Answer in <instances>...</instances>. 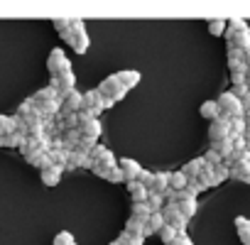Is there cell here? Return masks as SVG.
<instances>
[{
    "mask_svg": "<svg viewBox=\"0 0 250 245\" xmlns=\"http://www.w3.org/2000/svg\"><path fill=\"white\" fill-rule=\"evenodd\" d=\"M98 93L103 96V101H105V108H113L118 101H123V98H125L128 88H125V86L118 81V76L113 74V76H105V79L101 81V86H98Z\"/></svg>",
    "mask_w": 250,
    "mask_h": 245,
    "instance_id": "obj_1",
    "label": "cell"
},
{
    "mask_svg": "<svg viewBox=\"0 0 250 245\" xmlns=\"http://www.w3.org/2000/svg\"><path fill=\"white\" fill-rule=\"evenodd\" d=\"M66 42L71 44V49L76 54H86L88 47H91V40H88V32H86V22L83 20H71V30L66 35Z\"/></svg>",
    "mask_w": 250,
    "mask_h": 245,
    "instance_id": "obj_2",
    "label": "cell"
},
{
    "mask_svg": "<svg viewBox=\"0 0 250 245\" xmlns=\"http://www.w3.org/2000/svg\"><path fill=\"white\" fill-rule=\"evenodd\" d=\"M216 103H218V110H221V118H226V120H233V118H243L245 115V108H243V103L230 93V91H226V93H221L218 98H216Z\"/></svg>",
    "mask_w": 250,
    "mask_h": 245,
    "instance_id": "obj_3",
    "label": "cell"
},
{
    "mask_svg": "<svg viewBox=\"0 0 250 245\" xmlns=\"http://www.w3.org/2000/svg\"><path fill=\"white\" fill-rule=\"evenodd\" d=\"M101 133H103V128H101V122H98V118L88 115L86 110H79V135H81L83 140L98 143Z\"/></svg>",
    "mask_w": 250,
    "mask_h": 245,
    "instance_id": "obj_4",
    "label": "cell"
},
{
    "mask_svg": "<svg viewBox=\"0 0 250 245\" xmlns=\"http://www.w3.org/2000/svg\"><path fill=\"white\" fill-rule=\"evenodd\" d=\"M47 69H49V74L52 76H57V74H64V71H71V61H69V57H66V52L64 49H52L49 52V57H47Z\"/></svg>",
    "mask_w": 250,
    "mask_h": 245,
    "instance_id": "obj_5",
    "label": "cell"
},
{
    "mask_svg": "<svg viewBox=\"0 0 250 245\" xmlns=\"http://www.w3.org/2000/svg\"><path fill=\"white\" fill-rule=\"evenodd\" d=\"M74 86H76V74H71V71H64V74H57L49 79V88H54L59 93V98H64L69 91H74Z\"/></svg>",
    "mask_w": 250,
    "mask_h": 245,
    "instance_id": "obj_6",
    "label": "cell"
},
{
    "mask_svg": "<svg viewBox=\"0 0 250 245\" xmlns=\"http://www.w3.org/2000/svg\"><path fill=\"white\" fill-rule=\"evenodd\" d=\"M91 162L96 164V167H103V169H113V167H118V160H115V155L108 150V147H101V145H96L93 150H91Z\"/></svg>",
    "mask_w": 250,
    "mask_h": 245,
    "instance_id": "obj_7",
    "label": "cell"
},
{
    "mask_svg": "<svg viewBox=\"0 0 250 245\" xmlns=\"http://www.w3.org/2000/svg\"><path fill=\"white\" fill-rule=\"evenodd\" d=\"M105 108V101H103V96L98 93V88L96 91H86L83 93V105H81V110H86L88 115H98L101 110Z\"/></svg>",
    "mask_w": 250,
    "mask_h": 245,
    "instance_id": "obj_8",
    "label": "cell"
},
{
    "mask_svg": "<svg viewBox=\"0 0 250 245\" xmlns=\"http://www.w3.org/2000/svg\"><path fill=\"white\" fill-rule=\"evenodd\" d=\"M174 204H177V208L182 211V216L189 221L194 213H196V208H199V204H196V199L184 189V191H177V199H174Z\"/></svg>",
    "mask_w": 250,
    "mask_h": 245,
    "instance_id": "obj_9",
    "label": "cell"
},
{
    "mask_svg": "<svg viewBox=\"0 0 250 245\" xmlns=\"http://www.w3.org/2000/svg\"><path fill=\"white\" fill-rule=\"evenodd\" d=\"M223 37L228 40V49H238V52H248V49H250V30L226 32Z\"/></svg>",
    "mask_w": 250,
    "mask_h": 245,
    "instance_id": "obj_10",
    "label": "cell"
},
{
    "mask_svg": "<svg viewBox=\"0 0 250 245\" xmlns=\"http://www.w3.org/2000/svg\"><path fill=\"white\" fill-rule=\"evenodd\" d=\"M226 138H230V120H226V118L213 120L211 128H208V140L218 143V140H226Z\"/></svg>",
    "mask_w": 250,
    "mask_h": 245,
    "instance_id": "obj_11",
    "label": "cell"
},
{
    "mask_svg": "<svg viewBox=\"0 0 250 245\" xmlns=\"http://www.w3.org/2000/svg\"><path fill=\"white\" fill-rule=\"evenodd\" d=\"M62 101V110H66V113H79L81 110V105H83V93H79L76 88L74 91H69L64 98H59Z\"/></svg>",
    "mask_w": 250,
    "mask_h": 245,
    "instance_id": "obj_12",
    "label": "cell"
},
{
    "mask_svg": "<svg viewBox=\"0 0 250 245\" xmlns=\"http://www.w3.org/2000/svg\"><path fill=\"white\" fill-rule=\"evenodd\" d=\"M118 167L123 169L125 182H138V177H140V172H143V167H140L135 160H130V157H123V160L118 162Z\"/></svg>",
    "mask_w": 250,
    "mask_h": 245,
    "instance_id": "obj_13",
    "label": "cell"
},
{
    "mask_svg": "<svg viewBox=\"0 0 250 245\" xmlns=\"http://www.w3.org/2000/svg\"><path fill=\"white\" fill-rule=\"evenodd\" d=\"M47 152H49V150L40 147V150L27 152V155H25V160H27V164H32V167H37V169L42 172L44 167H49V155H47Z\"/></svg>",
    "mask_w": 250,
    "mask_h": 245,
    "instance_id": "obj_14",
    "label": "cell"
},
{
    "mask_svg": "<svg viewBox=\"0 0 250 245\" xmlns=\"http://www.w3.org/2000/svg\"><path fill=\"white\" fill-rule=\"evenodd\" d=\"M91 164H93V162H91L88 152H83V150H79V147L69 152V160H66V167H69V169H76V167H88V169H91Z\"/></svg>",
    "mask_w": 250,
    "mask_h": 245,
    "instance_id": "obj_15",
    "label": "cell"
},
{
    "mask_svg": "<svg viewBox=\"0 0 250 245\" xmlns=\"http://www.w3.org/2000/svg\"><path fill=\"white\" fill-rule=\"evenodd\" d=\"M62 167H54V164H49V167H44L42 172H40V179H42V184L44 186H57L59 182H62Z\"/></svg>",
    "mask_w": 250,
    "mask_h": 245,
    "instance_id": "obj_16",
    "label": "cell"
},
{
    "mask_svg": "<svg viewBox=\"0 0 250 245\" xmlns=\"http://www.w3.org/2000/svg\"><path fill=\"white\" fill-rule=\"evenodd\" d=\"M125 186H128V194H130V199H133V204H145L147 201V189L140 184V182H125Z\"/></svg>",
    "mask_w": 250,
    "mask_h": 245,
    "instance_id": "obj_17",
    "label": "cell"
},
{
    "mask_svg": "<svg viewBox=\"0 0 250 245\" xmlns=\"http://www.w3.org/2000/svg\"><path fill=\"white\" fill-rule=\"evenodd\" d=\"M169 189V172H155L152 184H150V194H165Z\"/></svg>",
    "mask_w": 250,
    "mask_h": 245,
    "instance_id": "obj_18",
    "label": "cell"
},
{
    "mask_svg": "<svg viewBox=\"0 0 250 245\" xmlns=\"http://www.w3.org/2000/svg\"><path fill=\"white\" fill-rule=\"evenodd\" d=\"M204 164H206V162H204L201 157H199V160H189V162H187V164H184L179 172H182L187 179H199V174H201Z\"/></svg>",
    "mask_w": 250,
    "mask_h": 245,
    "instance_id": "obj_19",
    "label": "cell"
},
{
    "mask_svg": "<svg viewBox=\"0 0 250 245\" xmlns=\"http://www.w3.org/2000/svg\"><path fill=\"white\" fill-rule=\"evenodd\" d=\"M125 233H130V235H135V238H143V240L150 235L147 225H145L143 221H135V218H128V223H125Z\"/></svg>",
    "mask_w": 250,
    "mask_h": 245,
    "instance_id": "obj_20",
    "label": "cell"
},
{
    "mask_svg": "<svg viewBox=\"0 0 250 245\" xmlns=\"http://www.w3.org/2000/svg\"><path fill=\"white\" fill-rule=\"evenodd\" d=\"M115 76H118V81H120V83H123L125 88H128V91H130V88H135V86L140 83V74H138V71H133V69L118 71Z\"/></svg>",
    "mask_w": 250,
    "mask_h": 245,
    "instance_id": "obj_21",
    "label": "cell"
},
{
    "mask_svg": "<svg viewBox=\"0 0 250 245\" xmlns=\"http://www.w3.org/2000/svg\"><path fill=\"white\" fill-rule=\"evenodd\" d=\"M235 230H238L240 243H243V245H250V218L238 216V218H235Z\"/></svg>",
    "mask_w": 250,
    "mask_h": 245,
    "instance_id": "obj_22",
    "label": "cell"
},
{
    "mask_svg": "<svg viewBox=\"0 0 250 245\" xmlns=\"http://www.w3.org/2000/svg\"><path fill=\"white\" fill-rule=\"evenodd\" d=\"M199 110H201V115H204L206 120H211V122L221 118V110H218V103H216V101H204Z\"/></svg>",
    "mask_w": 250,
    "mask_h": 245,
    "instance_id": "obj_23",
    "label": "cell"
},
{
    "mask_svg": "<svg viewBox=\"0 0 250 245\" xmlns=\"http://www.w3.org/2000/svg\"><path fill=\"white\" fill-rule=\"evenodd\" d=\"M211 150H213V152H218V155H221V160L226 162V160L230 157V152H233V140H230V138H226V140L211 143Z\"/></svg>",
    "mask_w": 250,
    "mask_h": 245,
    "instance_id": "obj_24",
    "label": "cell"
},
{
    "mask_svg": "<svg viewBox=\"0 0 250 245\" xmlns=\"http://www.w3.org/2000/svg\"><path fill=\"white\" fill-rule=\"evenodd\" d=\"M187 177L182 174V172H169V189L172 191H184L187 189Z\"/></svg>",
    "mask_w": 250,
    "mask_h": 245,
    "instance_id": "obj_25",
    "label": "cell"
},
{
    "mask_svg": "<svg viewBox=\"0 0 250 245\" xmlns=\"http://www.w3.org/2000/svg\"><path fill=\"white\" fill-rule=\"evenodd\" d=\"M152 216V211L147 208V204H133V213H130V218H135V221H143L145 225H147V218Z\"/></svg>",
    "mask_w": 250,
    "mask_h": 245,
    "instance_id": "obj_26",
    "label": "cell"
},
{
    "mask_svg": "<svg viewBox=\"0 0 250 245\" xmlns=\"http://www.w3.org/2000/svg\"><path fill=\"white\" fill-rule=\"evenodd\" d=\"M245 130H248L245 118H233V120H230V140L243 138V135H245Z\"/></svg>",
    "mask_w": 250,
    "mask_h": 245,
    "instance_id": "obj_27",
    "label": "cell"
},
{
    "mask_svg": "<svg viewBox=\"0 0 250 245\" xmlns=\"http://www.w3.org/2000/svg\"><path fill=\"white\" fill-rule=\"evenodd\" d=\"M162 228H165V218H162L160 211H155V213L147 218V230H150V235H152V233H160Z\"/></svg>",
    "mask_w": 250,
    "mask_h": 245,
    "instance_id": "obj_28",
    "label": "cell"
},
{
    "mask_svg": "<svg viewBox=\"0 0 250 245\" xmlns=\"http://www.w3.org/2000/svg\"><path fill=\"white\" fill-rule=\"evenodd\" d=\"M15 133V118H8V115H0V138H5Z\"/></svg>",
    "mask_w": 250,
    "mask_h": 245,
    "instance_id": "obj_29",
    "label": "cell"
},
{
    "mask_svg": "<svg viewBox=\"0 0 250 245\" xmlns=\"http://www.w3.org/2000/svg\"><path fill=\"white\" fill-rule=\"evenodd\" d=\"M226 30H228V20H211L208 22V32L216 35V37H223Z\"/></svg>",
    "mask_w": 250,
    "mask_h": 245,
    "instance_id": "obj_30",
    "label": "cell"
},
{
    "mask_svg": "<svg viewBox=\"0 0 250 245\" xmlns=\"http://www.w3.org/2000/svg\"><path fill=\"white\" fill-rule=\"evenodd\" d=\"M147 208L155 213V211H162V206H165V196L162 194H147Z\"/></svg>",
    "mask_w": 250,
    "mask_h": 245,
    "instance_id": "obj_31",
    "label": "cell"
},
{
    "mask_svg": "<svg viewBox=\"0 0 250 245\" xmlns=\"http://www.w3.org/2000/svg\"><path fill=\"white\" fill-rule=\"evenodd\" d=\"M230 177V169H228V164H218V167H213V186H218L223 179H228Z\"/></svg>",
    "mask_w": 250,
    "mask_h": 245,
    "instance_id": "obj_32",
    "label": "cell"
},
{
    "mask_svg": "<svg viewBox=\"0 0 250 245\" xmlns=\"http://www.w3.org/2000/svg\"><path fill=\"white\" fill-rule=\"evenodd\" d=\"M177 235H179V233H177L174 228H169V225H165V228H162V230L157 233V238H160V240H162L165 245H169V243H174V240H177Z\"/></svg>",
    "mask_w": 250,
    "mask_h": 245,
    "instance_id": "obj_33",
    "label": "cell"
},
{
    "mask_svg": "<svg viewBox=\"0 0 250 245\" xmlns=\"http://www.w3.org/2000/svg\"><path fill=\"white\" fill-rule=\"evenodd\" d=\"M118 243H120V245H143L145 240H143V238H135V235H130V233L123 230V233L118 235Z\"/></svg>",
    "mask_w": 250,
    "mask_h": 245,
    "instance_id": "obj_34",
    "label": "cell"
},
{
    "mask_svg": "<svg viewBox=\"0 0 250 245\" xmlns=\"http://www.w3.org/2000/svg\"><path fill=\"white\" fill-rule=\"evenodd\" d=\"M243 30H250L245 20H240V18H233V20H228V30H226V32H243Z\"/></svg>",
    "mask_w": 250,
    "mask_h": 245,
    "instance_id": "obj_35",
    "label": "cell"
},
{
    "mask_svg": "<svg viewBox=\"0 0 250 245\" xmlns=\"http://www.w3.org/2000/svg\"><path fill=\"white\" fill-rule=\"evenodd\" d=\"M187 191H189V194H191V196L196 199V196H199L201 191H206V186H204V184H201L199 179H189V182H187Z\"/></svg>",
    "mask_w": 250,
    "mask_h": 245,
    "instance_id": "obj_36",
    "label": "cell"
},
{
    "mask_svg": "<svg viewBox=\"0 0 250 245\" xmlns=\"http://www.w3.org/2000/svg\"><path fill=\"white\" fill-rule=\"evenodd\" d=\"M52 25H54V30L66 40V35H69V30H71V20H54Z\"/></svg>",
    "mask_w": 250,
    "mask_h": 245,
    "instance_id": "obj_37",
    "label": "cell"
},
{
    "mask_svg": "<svg viewBox=\"0 0 250 245\" xmlns=\"http://www.w3.org/2000/svg\"><path fill=\"white\" fill-rule=\"evenodd\" d=\"M52 245H76V243H74V235H71L69 230H62V233L54 238V243H52Z\"/></svg>",
    "mask_w": 250,
    "mask_h": 245,
    "instance_id": "obj_38",
    "label": "cell"
},
{
    "mask_svg": "<svg viewBox=\"0 0 250 245\" xmlns=\"http://www.w3.org/2000/svg\"><path fill=\"white\" fill-rule=\"evenodd\" d=\"M204 162H206L208 167H218V164H223L221 155H218V152H213V150H208V152L204 155Z\"/></svg>",
    "mask_w": 250,
    "mask_h": 245,
    "instance_id": "obj_39",
    "label": "cell"
},
{
    "mask_svg": "<svg viewBox=\"0 0 250 245\" xmlns=\"http://www.w3.org/2000/svg\"><path fill=\"white\" fill-rule=\"evenodd\" d=\"M108 182H113V184H123V182H125L123 169H120V167H113V169L108 172Z\"/></svg>",
    "mask_w": 250,
    "mask_h": 245,
    "instance_id": "obj_40",
    "label": "cell"
},
{
    "mask_svg": "<svg viewBox=\"0 0 250 245\" xmlns=\"http://www.w3.org/2000/svg\"><path fill=\"white\" fill-rule=\"evenodd\" d=\"M152 177H155V172H147V169H143V172H140V177H138V182H140V184H143V186H145V189L150 191V184H152Z\"/></svg>",
    "mask_w": 250,
    "mask_h": 245,
    "instance_id": "obj_41",
    "label": "cell"
},
{
    "mask_svg": "<svg viewBox=\"0 0 250 245\" xmlns=\"http://www.w3.org/2000/svg\"><path fill=\"white\" fill-rule=\"evenodd\" d=\"M169 245H194V243H191V238L184 233V235H177V240H174V243H169Z\"/></svg>",
    "mask_w": 250,
    "mask_h": 245,
    "instance_id": "obj_42",
    "label": "cell"
},
{
    "mask_svg": "<svg viewBox=\"0 0 250 245\" xmlns=\"http://www.w3.org/2000/svg\"><path fill=\"white\" fill-rule=\"evenodd\" d=\"M243 64H245V69L250 71V49H248V52L243 54Z\"/></svg>",
    "mask_w": 250,
    "mask_h": 245,
    "instance_id": "obj_43",
    "label": "cell"
},
{
    "mask_svg": "<svg viewBox=\"0 0 250 245\" xmlns=\"http://www.w3.org/2000/svg\"><path fill=\"white\" fill-rule=\"evenodd\" d=\"M240 182H243V184H250V174H245V177H243Z\"/></svg>",
    "mask_w": 250,
    "mask_h": 245,
    "instance_id": "obj_44",
    "label": "cell"
},
{
    "mask_svg": "<svg viewBox=\"0 0 250 245\" xmlns=\"http://www.w3.org/2000/svg\"><path fill=\"white\" fill-rule=\"evenodd\" d=\"M245 83H248V86H250V71H248V74H245Z\"/></svg>",
    "mask_w": 250,
    "mask_h": 245,
    "instance_id": "obj_45",
    "label": "cell"
},
{
    "mask_svg": "<svg viewBox=\"0 0 250 245\" xmlns=\"http://www.w3.org/2000/svg\"><path fill=\"white\" fill-rule=\"evenodd\" d=\"M110 245H120V243H118V240H113V243H110Z\"/></svg>",
    "mask_w": 250,
    "mask_h": 245,
    "instance_id": "obj_46",
    "label": "cell"
}]
</instances>
